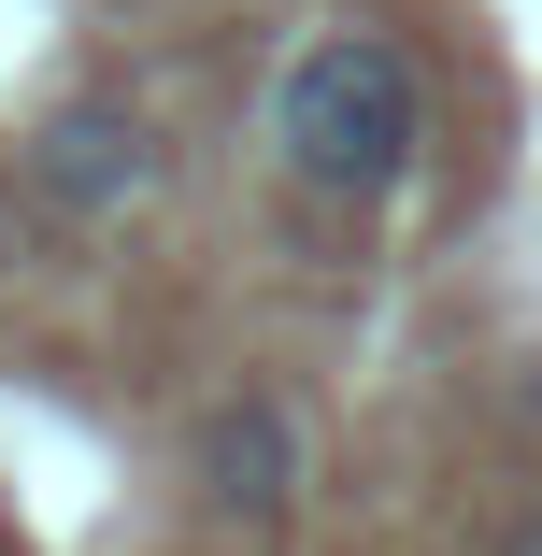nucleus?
I'll return each mask as SVG.
<instances>
[{"mask_svg":"<svg viewBox=\"0 0 542 556\" xmlns=\"http://www.w3.org/2000/svg\"><path fill=\"white\" fill-rule=\"evenodd\" d=\"M272 157H286V186H314V200H386V186H414V143H428V86H414V58L386 43V29H314L286 72H272Z\"/></svg>","mask_w":542,"mask_h":556,"instance_id":"1","label":"nucleus"},{"mask_svg":"<svg viewBox=\"0 0 542 556\" xmlns=\"http://www.w3.org/2000/svg\"><path fill=\"white\" fill-rule=\"evenodd\" d=\"M186 485H200L214 528H286V514H300V414L257 400V386L200 400V414H186Z\"/></svg>","mask_w":542,"mask_h":556,"instance_id":"2","label":"nucleus"},{"mask_svg":"<svg viewBox=\"0 0 542 556\" xmlns=\"http://www.w3.org/2000/svg\"><path fill=\"white\" fill-rule=\"evenodd\" d=\"M143 186H157V129L129 115V100H58V115L29 129V200L58 214V229H115Z\"/></svg>","mask_w":542,"mask_h":556,"instance_id":"3","label":"nucleus"},{"mask_svg":"<svg viewBox=\"0 0 542 556\" xmlns=\"http://www.w3.org/2000/svg\"><path fill=\"white\" fill-rule=\"evenodd\" d=\"M0 286H15V200H0Z\"/></svg>","mask_w":542,"mask_h":556,"instance_id":"4","label":"nucleus"},{"mask_svg":"<svg viewBox=\"0 0 542 556\" xmlns=\"http://www.w3.org/2000/svg\"><path fill=\"white\" fill-rule=\"evenodd\" d=\"M514 556H542V514H528V528H514Z\"/></svg>","mask_w":542,"mask_h":556,"instance_id":"5","label":"nucleus"}]
</instances>
